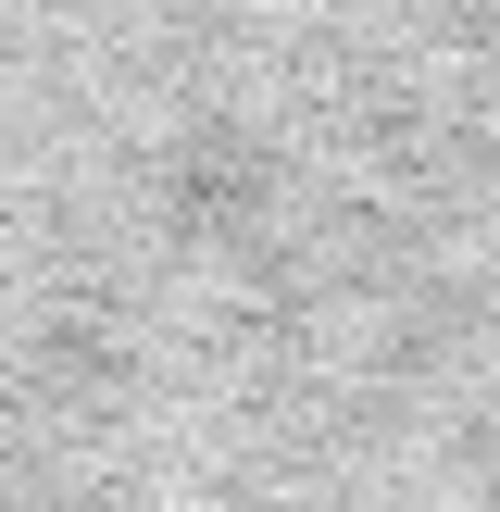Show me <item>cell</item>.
Listing matches in <instances>:
<instances>
[{
  "mask_svg": "<svg viewBox=\"0 0 500 512\" xmlns=\"http://www.w3.org/2000/svg\"><path fill=\"white\" fill-rule=\"evenodd\" d=\"M0 512H500V0H0Z\"/></svg>",
  "mask_w": 500,
  "mask_h": 512,
  "instance_id": "obj_1",
  "label": "cell"
}]
</instances>
